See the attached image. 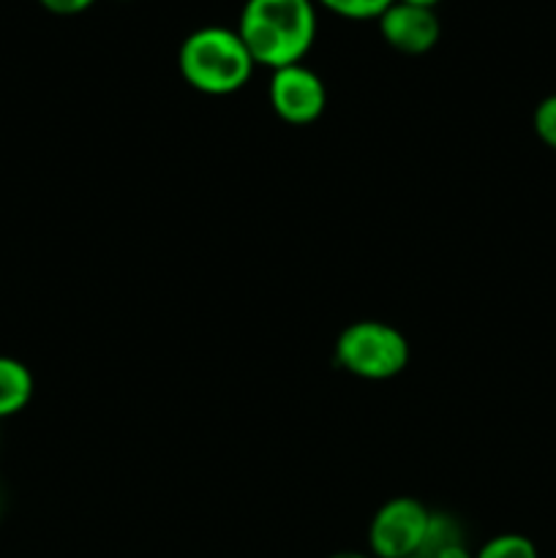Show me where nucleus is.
Listing matches in <instances>:
<instances>
[{"label":"nucleus","mask_w":556,"mask_h":558,"mask_svg":"<svg viewBox=\"0 0 556 558\" xmlns=\"http://www.w3.org/2000/svg\"><path fill=\"white\" fill-rule=\"evenodd\" d=\"M234 31L256 65L276 71L303 63L316 38L314 0H245Z\"/></svg>","instance_id":"obj_1"},{"label":"nucleus","mask_w":556,"mask_h":558,"mask_svg":"<svg viewBox=\"0 0 556 558\" xmlns=\"http://www.w3.org/2000/svg\"><path fill=\"white\" fill-rule=\"evenodd\" d=\"M254 58L234 27L207 25L189 33L180 44L178 69L185 85L205 96L238 93L254 74Z\"/></svg>","instance_id":"obj_2"},{"label":"nucleus","mask_w":556,"mask_h":558,"mask_svg":"<svg viewBox=\"0 0 556 558\" xmlns=\"http://www.w3.org/2000/svg\"><path fill=\"white\" fill-rule=\"evenodd\" d=\"M412 360L409 338L379 319L352 322L336 341V365L358 379L385 381L403 374Z\"/></svg>","instance_id":"obj_3"},{"label":"nucleus","mask_w":556,"mask_h":558,"mask_svg":"<svg viewBox=\"0 0 556 558\" xmlns=\"http://www.w3.org/2000/svg\"><path fill=\"white\" fill-rule=\"evenodd\" d=\"M431 510L412 496H396L374 512L368 548L374 558H409L420 554Z\"/></svg>","instance_id":"obj_4"},{"label":"nucleus","mask_w":556,"mask_h":558,"mask_svg":"<svg viewBox=\"0 0 556 558\" xmlns=\"http://www.w3.org/2000/svg\"><path fill=\"white\" fill-rule=\"evenodd\" d=\"M267 98L270 107L283 123L289 125H309L322 118L327 107V87L316 71L309 65L294 63L276 69L267 85Z\"/></svg>","instance_id":"obj_5"},{"label":"nucleus","mask_w":556,"mask_h":558,"mask_svg":"<svg viewBox=\"0 0 556 558\" xmlns=\"http://www.w3.org/2000/svg\"><path fill=\"white\" fill-rule=\"evenodd\" d=\"M376 22H379L382 38L401 54L431 52L442 36L439 16L434 9L403 3V0H396Z\"/></svg>","instance_id":"obj_6"},{"label":"nucleus","mask_w":556,"mask_h":558,"mask_svg":"<svg viewBox=\"0 0 556 558\" xmlns=\"http://www.w3.org/2000/svg\"><path fill=\"white\" fill-rule=\"evenodd\" d=\"M33 374L14 357H0V420L14 417L31 403Z\"/></svg>","instance_id":"obj_7"},{"label":"nucleus","mask_w":556,"mask_h":558,"mask_svg":"<svg viewBox=\"0 0 556 558\" xmlns=\"http://www.w3.org/2000/svg\"><path fill=\"white\" fill-rule=\"evenodd\" d=\"M456 543H467V534H463L461 523H458L452 515H447V512L431 510L428 529H425V537H423V545H420L418 556L431 558Z\"/></svg>","instance_id":"obj_8"},{"label":"nucleus","mask_w":556,"mask_h":558,"mask_svg":"<svg viewBox=\"0 0 556 558\" xmlns=\"http://www.w3.org/2000/svg\"><path fill=\"white\" fill-rule=\"evenodd\" d=\"M474 558H540L537 548L523 534H499L491 537L483 548L474 554Z\"/></svg>","instance_id":"obj_9"},{"label":"nucleus","mask_w":556,"mask_h":558,"mask_svg":"<svg viewBox=\"0 0 556 558\" xmlns=\"http://www.w3.org/2000/svg\"><path fill=\"white\" fill-rule=\"evenodd\" d=\"M343 20H379L396 0H316Z\"/></svg>","instance_id":"obj_10"},{"label":"nucleus","mask_w":556,"mask_h":558,"mask_svg":"<svg viewBox=\"0 0 556 558\" xmlns=\"http://www.w3.org/2000/svg\"><path fill=\"white\" fill-rule=\"evenodd\" d=\"M532 125H534V134L540 136V142L548 145L551 150H556V96L543 98V101L537 104Z\"/></svg>","instance_id":"obj_11"},{"label":"nucleus","mask_w":556,"mask_h":558,"mask_svg":"<svg viewBox=\"0 0 556 558\" xmlns=\"http://www.w3.org/2000/svg\"><path fill=\"white\" fill-rule=\"evenodd\" d=\"M49 14H58V16H74L82 14V11L90 9L96 0H38Z\"/></svg>","instance_id":"obj_12"},{"label":"nucleus","mask_w":556,"mask_h":558,"mask_svg":"<svg viewBox=\"0 0 556 558\" xmlns=\"http://www.w3.org/2000/svg\"><path fill=\"white\" fill-rule=\"evenodd\" d=\"M431 558H474V554L469 550L467 543H456V545H450V548L439 550V554L431 556Z\"/></svg>","instance_id":"obj_13"},{"label":"nucleus","mask_w":556,"mask_h":558,"mask_svg":"<svg viewBox=\"0 0 556 558\" xmlns=\"http://www.w3.org/2000/svg\"><path fill=\"white\" fill-rule=\"evenodd\" d=\"M327 558H374V556H365V554H360V550H338V554H333Z\"/></svg>","instance_id":"obj_14"},{"label":"nucleus","mask_w":556,"mask_h":558,"mask_svg":"<svg viewBox=\"0 0 556 558\" xmlns=\"http://www.w3.org/2000/svg\"><path fill=\"white\" fill-rule=\"evenodd\" d=\"M403 3H414V5H428V9H434L439 0H403Z\"/></svg>","instance_id":"obj_15"},{"label":"nucleus","mask_w":556,"mask_h":558,"mask_svg":"<svg viewBox=\"0 0 556 558\" xmlns=\"http://www.w3.org/2000/svg\"><path fill=\"white\" fill-rule=\"evenodd\" d=\"M409 558H423V556H409Z\"/></svg>","instance_id":"obj_16"}]
</instances>
